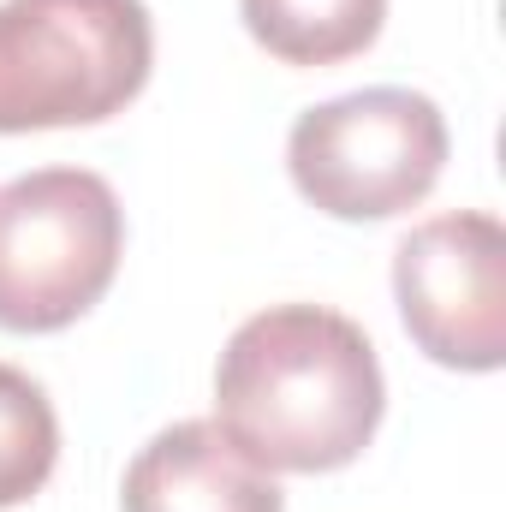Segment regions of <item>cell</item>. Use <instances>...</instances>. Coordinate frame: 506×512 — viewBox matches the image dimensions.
I'll use <instances>...</instances> for the list:
<instances>
[{
	"instance_id": "cell-1",
	"label": "cell",
	"mask_w": 506,
	"mask_h": 512,
	"mask_svg": "<svg viewBox=\"0 0 506 512\" xmlns=\"http://www.w3.org/2000/svg\"><path fill=\"white\" fill-rule=\"evenodd\" d=\"M387 411L370 334L328 304H268L215 364V429L268 477L352 465Z\"/></svg>"
},
{
	"instance_id": "cell-2",
	"label": "cell",
	"mask_w": 506,
	"mask_h": 512,
	"mask_svg": "<svg viewBox=\"0 0 506 512\" xmlns=\"http://www.w3.org/2000/svg\"><path fill=\"white\" fill-rule=\"evenodd\" d=\"M155 66L143 0H0V131L102 126Z\"/></svg>"
},
{
	"instance_id": "cell-3",
	"label": "cell",
	"mask_w": 506,
	"mask_h": 512,
	"mask_svg": "<svg viewBox=\"0 0 506 512\" xmlns=\"http://www.w3.org/2000/svg\"><path fill=\"white\" fill-rule=\"evenodd\" d=\"M126 256V209L90 167L0 185V328L60 334L102 304Z\"/></svg>"
},
{
	"instance_id": "cell-4",
	"label": "cell",
	"mask_w": 506,
	"mask_h": 512,
	"mask_svg": "<svg viewBox=\"0 0 506 512\" xmlns=\"http://www.w3.org/2000/svg\"><path fill=\"white\" fill-rule=\"evenodd\" d=\"M286 167L304 203H316L322 215L393 221L435 191L447 167V120L423 90H352L298 114Z\"/></svg>"
},
{
	"instance_id": "cell-5",
	"label": "cell",
	"mask_w": 506,
	"mask_h": 512,
	"mask_svg": "<svg viewBox=\"0 0 506 512\" xmlns=\"http://www.w3.org/2000/svg\"><path fill=\"white\" fill-rule=\"evenodd\" d=\"M393 298L405 334L441 370L489 376L506 364V227L453 209L411 227L393 251Z\"/></svg>"
},
{
	"instance_id": "cell-6",
	"label": "cell",
	"mask_w": 506,
	"mask_h": 512,
	"mask_svg": "<svg viewBox=\"0 0 506 512\" xmlns=\"http://www.w3.org/2000/svg\"><path fill=\"white\" fill-rule=\"evenodd\" d=\"M120 512H286V495L215 423L185 417L126 465Z\"/></svg>"
},
{
	"instance_id": "cell-7",
	"label": "cell",
	"mask_w": 506,
	"mask_h": 512,
	"mask_svg": "<svg viewBox=\"0 0 506 512\" xmlns=\"http://www.w3.org/2000/svg\"><path fill=\"white\" fill-rule=\"evenodd\" d=\"M245 30L286 66H340L387 24V0H239Z\"/></svg>"
},
{
	"instance_id": "cell-8",
	"label": "cell",
	"mask_w": 506,
	"mask_h": 512,
	"mask_svg": "<svg viewBox=\"0 0 506 512\" xmlns=\"http://www.w3.org/2000/svg\"><path fill=\"white\" fill-rule=\"evenodd\" d=\"M54 459H60V417L42 382L0 364V512L42 495V483L54 477Z\"/></svg>"
}]
</instances>
